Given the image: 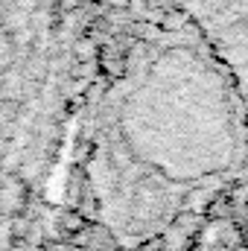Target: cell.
<instances>
[{
    "instance_id": "obj_1",
    "label": "cell",
    "mask_w": 248,
    "mask_h": 251,
    "mask_svg": "<svg viewBox=\"0 0 248 251\" xmlns=\"http://www.w3.org/2000/svg\"><path fill=\"white\" fill-rule=\"evenodd\" d=\"M76 158L85 213L114 251H187L248 181V105L181 12L108 62Z\"/></svg>"
},
{
    "instance_id": "obj_2",
    "label": "cell",
    "mask_w": 248,
    "mask_h": 251,
    "mask_svg": "<svg viewBox=\"0 0 248 251\" xmlns=\"http://www.w3.org/2000/svg\"><path fill=\"white\" fill-rule=\"evenodd\" d=\"M187 24L225 64L248 105V0H175Z\"/></svg>"
}]
</instances>
